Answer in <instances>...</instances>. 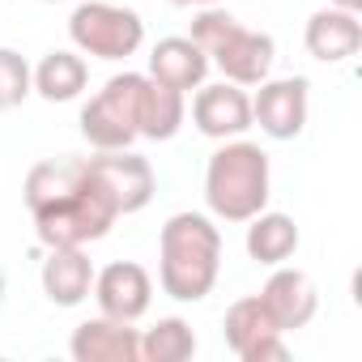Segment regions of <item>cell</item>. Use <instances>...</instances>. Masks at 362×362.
<instances>
[{
    "instance_id": "ffe728a7",
    "label": "cell",
    "mask_w": 362,
    "mask_h": 362,
    "mask_svg": "<svg viewBox=\"0 0 362 362\" xmlns=\"http://www.w3.org/2000/svg\"><path fill=\"white\" fill-rule=\"evenodd\" d=\"M192 354H197V332L179 315H166L149 332H141V362H188Z\"/></svg>"
},
{
    "instance_id": "9a60e30c",
    "label": "cell",
    "mask_w": 362,
    "mask_h": 362,
    "mask_svg": "<svg viewBox=\"0 0 362 362\" xmlns=\"http://www.w3.org/2000/svg\"><path fill=\"white\" fill-rule=\"evenodd\" d=\"M209 56L188 39V35H170L162 39L153 52H149V77L166 90H179V94H192L205 86L209 77Z\"/></svg>"
},
{
    "instance_id": "8fae6325",
    "label": "cell",
    "mask_w": 362,
    "mask_h": 362,
    "mask_svg": "<svg viewBox=\"0 0 362 362\" xmlns=\"http://www.w3.org/2000/svg\"><path fill=\"white\" fill-rule=\"evenodd\" d=\"M192 124L209 141H235L252 128V94L235 81L201 86L192 98Z\"/></svg>"
},
{
    "instance_id": "6da1fadb",
    "label": "cell",
    "mask_w": 362,
    "mask_h": 362,
    "mask_svg": "<svg viewBox=\"0 0 362 362\" xmlns=\"http://www.w3.org/2000/svg\"><path fill=\"white\" fill-rule=\"evenodd\" d=\"M222 273V230L209 214H170L158 235V286L175 303H201Z\"/></svg>"
},
{
    "instance_id": "52a82bcc",
    "label": "cell",
    "mask_w": 362,
    "mask_h": 362,
    "mask_svg": "<svg viewBox=\"0 0 362 362\" xmlns=\"http://www.w3.org/2000/svg\"><path fill=\"white\" fill-rule=\"evenodd\" d=\"M86 166H90L94 184L107 192V201L115 205L119 218L141 214L153 201V192H158L149 158H141L132 149H98V158H86Z\"/></svg>"
},
{
    "instance_id": "2e32d148",
    "label": "cell",
    "mask_w": 362,
    "mask_h": 362,
    "mask_svg": "<svg viewBox=\"0 0 362 362\" xmlns=\"http://www.w3.org/2000/svg\"><path fill=\"white\" fill-rule=\"evenodd\" d=\"M39 286L56 307H81L94 290V264H90L86 247H47Z\"/></svg>"
},
{
    "instance_id": "d6986e66",
    "label": "cell",
    "mask_w": 362,
    "mask_h": 362,
    "mask_svg": "<svg viewBox=\"0 0 362 362\" xmlns=\"http://www.w3.org/2000/svg\"><path fill=\"white\" fill-rule=\"evenodd\" d=\"M184 119H188V94L166 90V86H158L149 77V86H145V111H141V136L145 141H170V136H179Z\"/></svg>"
},
{
    "instance_id": "7402d4cb",
    "label": "cell",
    "mask_w": 362,
    "mask_h": 362,
    "mask_svg": "<svg viewBox=\"0 0 362 362\" xmlns=\"http://www.w3.org/2000/svg\"><path fill=\"white\" fill-rule=\"evenodd\" d=\"M328 5H337V9H349V13H358V9H362V0H328Z\"/></svg>"
},
{
    "instance_id": "8992f818",
    "label": "cell",
    "mask_w": 362,
    "mask_h": 362,
    "mask_svg": "<svg viewBox=\"0 0 362 362\" xmlns=\"http://www.w3.org/2000/svg\"><path fill=\"white\" fill-rule=\"evenodd\" d=\"M69 39L81 56L94 60H128L145 43V22L136 9L111 5V0H86L69 18Z\"/></svg>"
},
{
    "instance_id": "d4e9b609",
    "label": "cell",
    "mask_w": 362,
    "mask_h": 362,
    "mask_svg": "<svg viewBox=\"0 0 362 362\" xmlns=\"http://www.w3.org/2000/svg\"><path fill=\"white\" fill-rule=\"evenodd\" d=\"M205 5H214V0H205Z\"/></svg>"
},
{
    "instance_id": "ba28073f",
    "label": "cell",
    "mask_w": 362,
    "mask_h": 362,
    "mask_svg": "<svg viewBox=\"0 0 362 362\" xmlns=\"http://www.w3.org/2000/svg\"><path fill=\"white\" fill-rule=\"evenodd\" d=\"M307 77H277V81H260L252 94V124H260L264 136L273 141H294L307 128L311 115V94H307Z\"/></svg>"
},
{
    "instance_id": "7a4b0ae2",
    "label": "cell",
    "mask_w": 362,
    "mask_h": 362,
    "mask_svg": "<svg viewBox=\"0 0 362 362\" xmlns=\"http://www.w3.org/2000/svg\"><path fill=\"white\" fill-rule=\"evenodd\" d=\"M269 153L256 141H222L205 166V205L218 222H247L269 209Z\"/></svg>"
},
{
    "instance_id": "ac0fdd59",
    "label": "cell",
    "mask_w": 362,
    "mask_h": 362,
    "mask_svg": "<svg viewBox=\"0 0 362 362\" xmlns=\"http://www.w3.org/2000/svg\"><path fill=\"white\" fill-rule=\"evenodd\" d=\"M35 94L47 103H73L81 98L86 81H90V64L81 52H47L35 69H30Z\"/></svg>"
},
{
    "instance_id": "30bf717a",
    "label": "cell",
    "mask_w": 362,
    "mask_h": 362,
    "mask_svg": "<svg viewBox=\"0 0 362 362\" xmlns=\"http://www.w3.org/2000/svg\"><path fill=\"white\" fill-rule=\"evenodd\" d=\"M90 294H94L103 315L136 324L149 311V303H153V277L136 260H115V264L94 273V290Z\"/></svg>"
},
{
    "instance_id": "7c38bea8",
    "label": "cell",
    "mask_w": 362,
    "mask_h": 362,
    "mask_svg": "<svg viewBox=\"0 0 362 362\" xmlns=\"http://www.w3.org/2000/svg\"><path fill=\"white\" fill-rule=\"evenodd\" d=\"M264 303V311L273 315V324L281 332H294V328H307L320 311V294H315V281L303 273V269H286L277 264L273 277L264 281V290L256 294Z\"/></svg>"
},
{
    "instance_id": "44dd1931",
    "label": "cell",
    "mask_w": 362,
    "mask_h": 362,
    "mask_svg": "<svg viewBox=\"0 0 362 362\" xmlns=\"http://www.w3.org/2000/svg\"><path fill=\"white\" fill-rule=\"evenodd\" d=\"M30 94H35V81H30L26 56L13 52V47H0V111L22 107Z\"/></svg>"
},
{
    "instance_id": "5bb4252c",
    "label": "cell",
    "mask_w": 362,
    "mask_h": 362,
    "mask_svg": "<svg viewBox=\"0 0 362 362\" xmlns=\"http://www.w3.org/2000/svg\"><path fill=\"white\" fill-rule=\"evenodd\" d=\"M303 43H307V56L311 60H320V64H345L362 47V22H358V13L337 9V5L315 9L307 18Z\"/></svg>"
},
{
    "instance_id": "3957f363",
    "label": "cell",
    "mask_w": 362,
    "mask_h": 362,
    "mask_svg": "<svg viewBox=\"0 0 362 362\" xmlns=\"http://www.w3.org/2000/svg\"><path fill=\"white\" fill-rule=\"evenodd\" d=\"M205 56H209V64L226 77V81H235V86H260L269 73H273V60H277V43H273V35H264V30H247V26H239L226 9H201L197 18H192V35H188Z\"/></svg>"
},
{
    "instance_id": "603a6c76",
    "label": "cell",
    "mask_w": 362,
    "mask_h": 362,
    "mask_svg": "<svg viewBox=\"0 0 362 362\" xmlns=\"http://www.w3.org/2000/svg\"><path fill=\"white\" fill-rule=\"evenodd\" d=\"M170 5H205V0H170Z\"/></svg>"
},
{
    "instance_id": "e0dca14e",
    "label": "cell",
    "mask_w": 362,
    "mask_h": 362,
    "mask_svg": "<svg viewBox=\"0 0 362 362\" xmlns=\"http://www.w3.org/2000/svg\"><path fill=\"white\" fill-rule=\"evenodd\" d=\"M298 226H294V218L290 214H269V209H260L256 218H247V239H243V247H247V256L256 260V264H269V269H277V264H286L294 252H298Z\"/></svg>"
},
{
    "instance_id": "4fadbf2b",
    "label": "cell",
    "mask_w": 362,
    "mask_h": 362,
    "mask_svg": "<svg viewBox=\"0 0 362 362\" xmlns=\"http://www.w3.org/2000/svg\"><path fill=\"white\" fill-rule=\"evenodd\" d=\"M69 354L77 362H141V332L128 320H86L69 337Z\"/></svg>"
},
{
    "instance_id": "277c9868",
    "label": "cell",
    "mask_w": 362,
    "mask_h": 362,
    "mask_svg": "<svg viewBox=\"0 0 362 362\" xmlns=\"http://www.w3.org/2000/svg\"><path fill=\"white\" fill-rule=\"evenodd\" d=\"M145 86L149 73H115L81 107V136L94 149H132V141H141Z\"/></svg>"
},
{
    "instance_id": "cb8c5ba5",
    "label": "cell",
    "mask_w": 362,
    "mask_h": 362,
    "mask_svg": "<svg viewBox=\"0 0 362 362\" xmlns=\"http://www.w3.org/2000/svg\"><path fill=\"white\" fill-rule=\"evenodd\" d=\"M43 5H56V0H43Z\"/></svg>"
},
{
    "instance_id": "9c48e42d",
    "label": "cell",
    "mask_w": 362,
    "mask_h": 362,
    "mask_svg": "<svg viewBox=\"0 0 362 362\" xmlns=\"http://www.w3.org/2000/svg\"><path fill=\"white\" fill-rule=\"evenodd\" d=\"M222 332H226V345L239 362H281L290 354L286 332L273 324V315L264 311V303L256 294L230 303V311L222 320Z\"/></svg>"
},
{
    "instance_id": "5b68a950",
    "label": "cell",
    "mask_w": 362,
    "mask_h": 362,
    "mask_svg": "<svg viewBox=\"0 0 362 362\" xmlns=\"http://www.w3.org/2000/svg\"><path fill=\"white\" fill-rule=\"evenodd\" d=\"M119 222L115 205L107 201V192L94 184L90 166L81 170V184L69 201L35 214V235L43 247H86V243H98L111 235V226Z\"/></svg>"
}]
</instances>
